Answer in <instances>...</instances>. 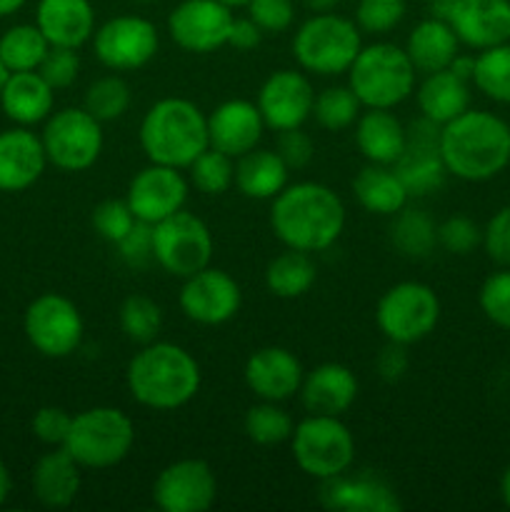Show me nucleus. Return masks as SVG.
<instances>
[{"label": "nucleus", "instance_id": "1", "mask_svg": "<svg viewBox=\"0 0 510 512\" xmlns=\"http://www.w3.org/2000/svg\"><path fill=\"white\" fill-rule=\"evenodd\" d=\"M270 228L285 248L323 253L345 230V205L333 188L313 180L285 185L270 205Z\"/></svg>", "mask_w": 510, "mask_h": 512}, {"label": "nucleus", "instance_id": "2", "mask_svg": "<svg viewBox=\"0 0 510 512\" xmlns=\"http://www.w3.org/2000/svg\"><path fill=\"white\" fill-rule=\"evenodd\" d=\"M203 373L193 355L168 340L140 345L125 368L130 398L155 413L180 410L198 395Z\"/></svg>", "mask_w": 510, "mask_h": 512}, {"label": "nucleus", "instance_id": "3", "mask_svg": "<svg viewBox=\"0 0 510 512\" xmlns=\"http://www.w3.org/2000/svg\"><path fill=\"white\" fill-rule=\"evenodd\" d=\"M440 155L450 175L483 183L510 163V125L488 110H465L440 125Z\"/></svg>", "mask_w": 510, "mask_h": 512}, {"label": "nucleus", "instance_id": "4", "mask_svg": "<svg viewBox=\"0 0 510 512\" xmlns=\"http://www.w3.org/2000/svg\"><path fill=\"white\" fill-rule=\"evenodd\" d=\"M138 140L148 163L188 170L210 148L208 115L188 98H160L140 120Z\"/></svg>", "mask_w": 510, "mask_h": 512}, {"label": "nucleus", "instance_id": "5", "mask_svg": "<svg viewBox=\"0 0 510 512\" xmlns=\"http://www.w3.org/2000/svg\"><path fill=\"white\" fill-rule=\"evenodd\" d=\"M293 58L300 70L323 78L348 73L363 48V33L355 20L333 13H313L293 33Z\"/></svg>", "mask_w": 510, "mask_h": 512}, {"label": "nucleus", "instance_id": "6", "mask_svg": "<svg viewBox=\"0 0 510 512\" xmlns=\"http://www.w3.org/2000/svg\"><path fill=\"white\" fill-rule=\"evenodd\" d=\"M345 75L363 108L393 110L415 93L418 70L400 45L370 43L360 48Z\"/></svg>", "mask_w": 510, "mask_h": 512}, {"label": "nucleus", "instance_id": "7", "mask_svg": "<svg viewBox=\"0 0 510 512\" xmlns=\"http://www.w3.org/2000/svg\"><path fill=\"white\" fill-rule=\"evenodd\" d=\"M133 445V420L113 405H95L73 415L63 448L83 470H108L123 463Z\"/></svg>", "mask_w": 510, "mask_h": 512}, {"label": "nucleus", "instance_id": "8", "mask_svg": "<svg viewBox=\"0 0 510 512\" xmlns=\"http://www.w3.org/2000/svg\"><path fill=\"white\" fill-rule=\"evenodd\" d=\"M290 453L308 478L323 483L353 468L355 438L348 425L335 415H308L295 423Z\"/></svg>", "mask_w": 510, "mask_h": 512}, {"label": "nucleus", "instance_id": "9", "mask_svg": "<svg viewBox=\"0 0 510 512\" xmlns=\"http://www.w3.org/2000/svg\"><path fill=\"white\" fill-rule=\"evenodd\" d=\"M440 320V300L430 285L420 280L395 283L375 305V325L385 340L413 345L428 338Z\"/></svg>", "mask_w": 510, "mask_h": 512}, {"label": "nucleus", "instance_id": "10", "mask_svg": "<svg viewBox=\"0 0 510 512\" xmlns=\"http://www.w3.org/2000/svg\"><path fill=\"white\" fill-rule=\"evenodd\" d=\"M40 140L50 165L63 173H83L103 153V123L85 108H63L45 120Z\"/></svg>", "mask_w": 510, "mask_h": 512}, {"label": "nucleus", "instance_id": "11", "mask_svg": "<svg viewBox=\"0 0 510 512\" xmlns=\"http://www.w3.org/2000/svg\"><path fill=\"white\" fill-rule=\"evenodd\" d=\"M213 233L198 215L178 210L153 225V260L173 278H188L213 260Z\"/></svg>", "mask_w": 510, "mask_h": 512}, {"label": "nucleus", "instance_id": "12", "mask_svg": "<svg viewBox=\"0 0 510 512\" xmlns=\"http://www.w3.org/2000/svg\"><path fill=\"white\" fill-rule=\"evenodd\" d=\"M23 330L43 358L63 360L83 345L85 323L73 300L60 293H43L25 308Z\"/></svg>", "mask_w": 510, "mask_h": 512}, {"label": "nucleus", "instance_id": "13", "mask_svg": "<svg viewBox=\"0 0 510 512\" xmlns=\"http://www.w3.org/2000/svg\"><path fill=\"white\" fill-rule=\"evenodd\" d=\"M95 58L113 73L140 70L158 55L160 35L143 15H115L98 25L90 38Z\"/></svg>", "mask_w": 510, "mask_h": 512}, {"label": "nucleus", "instance_id": "14", "mask_svg": "<svg viewBox=\"0 0 510 512\" xmlns=\"http://www.w3.org/2000/svg\"><path fill=\"white\" fill-rule=\"evenodd\" d=\"M178 305L188 320L213 328V325H225L240 313L243 290L233 275L225 273L223 268L208 265L183 278Z\"/></svg>", "mask_w": 510, "mask_h": 512}, {"label": "nucleus", "instance_id": "15", "mask_svg": "<svg viewBox=\"0 0 510 512\" xmlns=\"http://www.w3.org/2000/svg\"><path fill=\"white\" fill-rule=\"evenodd\" d=\"M430 10L435 18L448 20L468 48L510 43V0H435Z\"/></svg>", "mask_w": 510, "mask_h": 512}, {"label": "nucleus", "instance_id": "16", "mask_svg": "<svg viewBox=\"0 0 510 512\" xmlns=\"http://www.w3.org/2000/svg\"><path fill=\"white\" fill-rule=\"evenodd\" d=\"M235 15L220 0H180L168 13V35L188 53H215L228 45Z\"/></svg>", "mask_w": 510, "mask_h": 512}, {"label": "nucleus", "instance_id": "17", "mask_svg": "<svg viewBox=\"0 0 510 512\" xmlns=\"http://www.w3.org/2000/svg\"><path fill=\"white\" fill-rule=\"evenodd\" d=\"M218 498V478L205 460L183 458L165 465L153 483V503L163 512H205Z\"/></svg>", "mask_w": 510, "mask_h": 512}, {"label": "nucleus", "instance_id": "18", "mask_svg": "<svg viewBox=\"0 0 510 512\" xmlns=\"http://www.w3.org/2000/svg\"><path fill=\"white\" fill-rule=\"evenodd\" d=\"M255 105L263 115L265 128L275 130V133L303 128L305 120L313 118V83L308 80L305 70H275L260 85Z\"/></svg>", "mask_w": 510, "mask_h": 512}, {"label": "nucleus", "instance_id": "19", "mask_svg": "<svg viewBox=\"0 0 510 512\" xmlns=\"http://www.w3.org/2000/svg\"><path fill=\"white\" fill-rule=\"evenodd\" d=\"M190 183L180 168L148 163L133 175L125 193V203L140 223H160L185 208Z\"/></svg>", "mask_w": 510, "mask_h": 512}, {"label": "nucleus", "instance_id": "20", "mask_svg": "<svg viewBox=\"0 0 510 512\" xmlns=\"http://www.w3.org/2000/svg\"><path fill=\"white\" fill-rule=\"evenodd\" d=\"M405 130H408L405 150L395 160L393 168L403 180L410 198H423V195L435 193L448 175L443 155H440V125L420 115V120H415Z\"/></svg>", "mask_w": 510, "mask_h": 512}, {"label": "nucleus", "instance_id": "21", "mask_svg": "<svg viewBox=\"0 0 510 512\" xmlns=\"http://www.w3.org/2000/svg\"><path fill=\"white\" fill-rule=\"evenodd\" d=\"M305 368L298 355L280 345H268L260 348L245 360L243 380L250 393L258 400H270V403H285L295 398L303 385Z\"/></svg>", "mask_w": 510, "mask_h": 512}, {"label": "nucleus", "instance_id": "22", "mask_svg": "<svg viewBox=\"0 0 510 512\" xmlns=\"http://www.w3.org/2000/svg\"><path fill=\"white\" fill-rule=\"evenodd\" d=\"M320 505L335 512H398L403 508L388 480L375 473H343L320 483Z\"/></svg>", "mask_w": 510, "mask_h": 512}, {"label": "nucleus", "instance_id": "23", "mask_svg": "<svg viewBox=\"0 0 510 512\" xmlns=\"http://www.w3.org/2000/svg\"><path fill=\"white\" fill-rule=\"evenodd\" d=\"M265 133V120L253 100L233 98L220 103L208 115V140L210 148L240 158L258 148Z\"/></svg>", "mask_w": 510, "mask_h": 512}, {"label": "nucleus", "instance_id": "24", "mask_svg": "<svg viewBox=\"0 0 510 512\" xmlns=\"http://www.w3.org/2000/svg\"><path fill=\"white\" fill-rule=\"evenodd\" d=\"M45 148L40 135L15 125L0 133V193H23L45 173Z\"/></svg>", "mask_w": 510, "mask_h": 512}, {"label": "nucleus", "instance_id": "25", "mask_svg": "<svg viewBox=\"0 0 510 512\" xmlns=\"http://www.w3.org/2000/svg\"><path fill=\"white\" fill-rule=\"evenodd\" d=\"M358 378L343 363H320L308 370L300 385V403L308 415L343 418L358 400Z\"/></svg>", "mask_w": 510, "mask_h": 512}, {"label": "nucleus", "instance_id": "26", "mask_svg": "<svg viewBox=\"0 0 510 512\" xmlns=\"http://www.w3.org/2000/svg\"><path fill=\"white\" fill-rule=\"evenodd\" d=\"M35 25L50 45L83 48L95 33V8L90 0H38Z\"/></svg>", "mask_w": 510, "mask_h": 512}, {"label": "nucleus", "instance_id": "27", "mask_svg": "<svg viewBox=\"0 0 510 512\" xmlns=\"http://www.w3.org/2000/svg\"><path fill=\"white\" fill-rule=\"evenodd\" d=\"M80 470L83 468L70 458L65 448H53L50 453L40 455L38 463L33 465V475H30L35 500L50 510L70 508L83 485Z\"/></svg>", "mask_w": 510, "mask_h": 512}, {"label": "nucleus", "instance_id": "28", "mask_svg": "<svg viewBox=\"0 0 510 512\" xmlns=\"http://www.w3.org/2000/svg\"><path fill=\"white\" fill-rule=\"evenodd\" d=\"M0 108L15 125L45 123L55 108V88L38 73V70H23L10 73L0 93Z\"/></svg>", "mask_w": 510, "mask_h": 512}, {"label": "nucleus", "instance_id": "29", "mask_svg": "<svg viewBox=\"0 0 510 512\" xmlns=\"http://www.w3.org/2000/svg\"><path fill=\"white\" fill-rule=\"evenodd\" d=\"M408 130L393 110L365 108L355 120V145L368 163L395 165L403 155Z\"/></svg>", "mask_w": 510, "mask_h": 512}, {"label": "nucleus", "instance_id": "30", "mask_svg": "<svg viewBox=\"0 0 510 512\" xmlns=\"http://www.w3.org/2000/svg\"><path fill=\"white\" fill-rule=\"evenodd\" d=\"M405 53L415 70L423 75L443 70L453 63L455 55L460 53V40L455 30L450 28L448 20H440L435 15L420 20L405 40Z\"/></svg>", "mask_w": 510, "mask_h": 512}, {"label": "nucleus", "instance_id": "31", "mask_svg": "<svg viewBox=\"0 0 510 512\" xmlns=\"http://www.w3.org/2000/svg\"><path fill=\"white\" fill-rule=\"evenodd\" d=\"M415 100L423 118L445 125L470 108V83L458 78L450 68L435 70L415 88Z\"/></svg>", "mask_w": 510, "mask_h": 512}, {"label": "nucleus", "instance_id": "32", "mask_svg": "<svg viewBox=\"0 0 510 512\" xmlns=\"http://www.w3.org/2000/svg\"><path fill=\"white\" fill-rule=\"evenodd\" d=\"M288 173L278 150L253 148L235 158V188L250 200H273L288 185Z\"/></svg>", "mask_w": 510, "mask_h": 512}, {"label": "nucleus", "instance_id": "33", "mask_svg": "<svg viewBox=\"0 0 510 512\" xmlns=\"http://www.w3.org/2000/svg\"><path fill=\"white\" fill-rule=\"evenodd\" d=\"M353 193L360 208L373 215H388V218L403 210L410 200L408 190H405L403 180L395 173L393 165L378 163H368L355 175Z\"/></svg>", "mask_w": 510, "mask_h": 512}, {"label": "nucleus", "instance_id": "34", "mask_svg": "<svg viewBox=\"0 0 510 512\" xmlns=\"http://www.w3.org/2000/svg\"><path fill=\"white\" fill-rule=\"evenodd\" d=\"M315 280H318V265L313 255L303 250L285 248L265 268V285L280 300L303 298L305 293H310Z\"/></svg>", "mask_w": 510, "mask_h": 512}, {"label": "nucleus", "instance_id": "35", "mask_svg": "<svg viewBox=\"0 0 510 512\" xmlns=\"http://www.w3.org/2000/svg\"><path fill=\"white\" fill-rule=\"evenodd\" d=\"M390 243L403 258L425 260L438 248V225L423 208L405 205L403 210L393 215Z\"/></svg>", "mask_w": 510, "mask_h": 512}, {"label": "nucleus", "instance_id": "36", "mask_svg": "<svg viewBox=\"0 0 510 512\" xmlns=\"http://www.w3.org/2000/svg\"><path fill=\"white\" fill-rule=\"evenodd\" d=\"M50 43L35 23H20L0 35V60L10 73L38 70Z\"/></svg>", "mask_w": 510, "mask_h": 512}, {"label": "nucleus", "instance_id": "37", "mask_svg": "<svg viewBox=\"0 0 510 512\" xmlns=\"http://www.w3.org/2000/svg\"><path fill=\"white\" fill-rule=\"evenodd\" d=\"M473 83L485 98L510 103V43L493 45L475 55Z\"/></svg>", "mask_w": 510, "mask_h": 512}, {"label": "nucleus", "instance_id": "38", "mask_svg": "<svg viewBox=\"0 0 510 512\" xmlns=\"http://www.w3.org/2000/svg\"><path fill=\"white\" fill-rule=\"evenodd\" d=\"M118 320L120 330L130 343L148 345L158 340L160 328H163V310L148 295L133 293L120 303Z\"/></svg>", "mask_w": 510, "mask_h": 512}, {"label": "nucleus", "instance_id": "39", "mask_svg": "<svg viewBox=\"0 0 510 512\" xmlns=\"http://www.w3.org/2000/svg\"><path fill=\"white\" fill-rule=\"evenodd\" d=\"M360 113H363V103L350 85H330L315 95L313 118L320 128L330 130V133H340V130L355 125Z\"/></svg>", "mask_w": 510, "mask_h": 512}, {"label": "nucleus", "instance_id": "40", "mask_svg": "<svg viewBox=\"0 0 510 512\" xmlns=\"http://www.w3.org/2000/svg\"><path fill=\"white\" fill-rule=\"evenodd\" d=\"M243 430L248 440H253L255 445L270 448V445L288 443L295 430V423L288 410L280 408V403L260 400L258 405L248 408V413H245Z\"/></svg>", "mask_w": 510, "mask_h": 512}, {"label": "nucleus", "instance_id": "41", "mask_svg": "<svg viewBox=\"0 0 510 512\" xmlns=\"http://www.w3.org/2000/svg\"><path fill=\"white\" fill-rule=\"evenodd\" d=\"M130 103H133L130 85L115 73L93 80V83L88 85V90H85V98H83V108L88 110L93 118H98L100 123H113V120H120L125 113H128Z\"/></svg>", "mask_w": 510, "mask_h": 512}, {"label": "nucleus", "instance_id": "42", "mask_svg": "<svg viewBox=\"0 0 510 512\" xmlns=\"http://www.w3.org/2000/svg\"><path fill=\"white\" fill-rule=\"evenodd\" d=\"M188 183L203 195H223L235 185V158L208 148L188 165Z\"/></svg>", "mask_w": 510, "mask_h": 512}, {"label": "nucleus", "instance_id": "43", "mask_svg": "<svg viewBox=\"0 0 510 512\" xmlns=\"http://www.w3.org/2000/svg\"><path fill=\"white\" fill-rule=\"evenodd\" d=\"M405 13H408V0H358L353 20L360 33L388 35L403 23Z\"/></svg>", "mask_w": 510, "mask_h": 512}, {"label": "nucleus", "instance_id": "44", "mask_svg": "<svg viewBox=\"0 0 510 512\" xmlns=\"http://www.w3.org/2000/svg\"><path fill=\"white\" fill-rule=\"evenodd\" d=\"M90 223H93L95 233H98L100 238L118 245L120 240L133 230V225L138 223V220H135L133 210H130V205L125 203V198L123 200L108 198L103 200V203L95 205L93 215H90Z\"/></svg>", "mask_w": 510, "mask_h": 512}, {"label": "nucleus", "instance_id": "45", "mask_svg": "<svg viewBox=\"0 0 510 512\" xmlns=\"http://www.w3.org/2000/svg\"><path fill=\"white\" fill-rule=\"evenodd\" d=\"M480 310L498 328L510 330V268L498 270L483 283L478 295Z\"/></svg>", "mask_w": 510, "mask_h": 512}, {"label": "nucleus", "instance_id": "46", "mask_svg": "<svg viewBox=\"0 0 510 512\" xmlns=\"http://www.w3.org/2000/svg\"><path fill=\"white\" fill-rule=\"evenodd\" d=\"M483 243V230L468 215H450L438 225V245L450 255H470Z\"/></svg>", "mask_w": 510, "mask_h": 512}, {"label": "nucleus", "instance_id": "47", "mask_svg": "<svg viewBox=\"0 0 510 512\" xmlns=\"http://www.w3.org/2000/svg\"><path fill=\"white\" fill-rule=\"evenodd\" d=\"M248 18L268 33H285L295 23V3L293 0H248L245 5Z\"/></svg>", "mask_w": 510, "mask_h": 512}, {"label": "nucleus", "instance_id": "48", "mask_svg": "<svg viewBox=\"0 0 510 512\" xmlns=\"http://www.w3.org/2000/svg\"><path fill=\"white\" fill-rule=\"evenodd\" d=\"M38 73L53 85L55 90L70 88L80 75V58L75 48H63V45H50L48 55L40 63Z\"/></svg>", "mask_w": 510, "mask_h": 512}, {"label": "nucleus", "instance_id": "49", "mask_svg": "<svg viewBox=\"0 0 510 512\" xmlns=\"http://www.w3.org/2000/svg\"><path fill=\"white\" fill-rule=\"evenodd\" d=\"M70 423H73V415L68 410L58 408V405H45L33 415L30 430L48 448H63L70 433Z\"/></svg>", "mask_w": 510, "mask_h": 512}, {"label": "nucleus", "instance_id": "50", "mask_svg": "<svg viewBox=\"0 0 510 512\" xmlns=\"http://www.w3.org/2000/svg\"><path fill=\"white\" fill-rule=\"evenodd\" d=\"M485 253L500 268H510V205L500 208L483 230Z\"/></svg>", "mask_w": 510, "mask_h": 512}, {"label": "nucleus", "instance_id": "51", "mask_svg": "<svg viewBox=\"0 0 510 512\" xmlns=\"http://www.w3.org/2000/svg\"><path fill=\"white\" fill-rule=\"evenodd\" d=\"M115 248L130 268H145L148 263H153V225L138 220Z\"/></svg>", "mask_w": 510, "mask_h": 512}, {"label": "nucleus", "instance_id": "52", "mask_svg": "<svg viewBox=\"0 0 510 512\" xmlns=\"http://www.w3.org/2000/svg\"><path fill=\"white\" fill-rule=\"evenodd\" d=\"M278 155L283 158V163L288 165L290 170H303L313 163V140L310 135L305 133L303 128H293V130H283L278 138Z\"/></svg>", "mask_w": 510, "mask_h": 512}, {"label": "nucleus", "instance_id": "53", "mask_svg": "<svg viewBox=\"0 0 510 512\" xmlns=\"http://www.w3.org/2000/svg\"><path fill=\"white\" fill-rule=\"evenodd\" d=\"M410 368V355H408V345L403 343H388L380 348V353L375 355V373L380 375V380L385 383H398V380L405 378Z\"/></svg>", "mask_w": 510, "mask_h": 512}, {"label": "nucleus", "instance_id": "54", "mask_svg": "<svg viewBox=\"0 0 510 512\" xmlns=\"http://www.w3.org/2000/svg\"><path fill=\"white\" fill-rule=\"evenodd\" d=\"M263 35V30L245 15V18H235L233 25H230L228 45L230 48L240 50V53H248V50H255L263 43Z\"/></svg>", "mask_w": 510, "mask_h": 512}, {"label": "nucleus", "instance_id": "55", "mask_svg": "<svg viewBox=\"0 0 510 512\" xmlns=\"http://www.w3.org/2000/svg\"><path fill=\"white\" fill-rule=\"evenodd\" d=\"M450 70H453L455 75H458V78H463V80H468V83H473V70H475V55H463V53H458L453 58V63L448 65Z\"/></svg>", "mask_w": 510, "mask_h": 512}, {"label": "nucleus", "instance_id": "56", "mask_svg": "<svg viewBox=\"0 0 510 512\" xmlns=\"http://www.w3.org/2000/svg\"><path fill=\"white\" fill-rule=\"evenodd\" d=\"M10 488H13V480H10V470H8V465H5V460L0 458V505L8 500Z\"/></svg>", "mask_w": 510, "mask_h": 512}, {"label": "nucleus", "instance_id": "57", "mask_svg": "<svg viewBox=\"0 0 510 512\" xmlns=\"http://www.w3.org/2000/svg\"><path fill=\"white\" fill-rule=\"evenodd\" d=\"M303 3L310 13H333L340 5V0H303Z\"/></svg>", "mask_w": 510, "mask_h": 512}, {"label": "nucleus", "instance_id": "58", "mask_svg": "<svg viewBox=\"0 0 510 512\" xmlns=\"http://www.w3.org/2000/svg\"><path fill=\"white\" fill-rule=\"evenodd\" d=\"M28 0H0V18H8V15L18 13Z\"/></svg>", "mask_w": 510, "mask_h": 512}, {"label": "nucleus", "instance_id": "59", "mask_svg": "<svg viewBox=\"0 0 510 512\" xmlns=\"http://www.w3.org/2000/svg\"><path fill=\"white\" fill-rule=\"evenodd\" d=\"M500 495H503V503L510 508V465L505 468L503 480H500Z\"/></svg>", "mask_w": 510, "mask_h": 512}, {"label": "nucleus", "instance_id": "60", "mask_svg": "<svg viewBox=\"0 0 510 512\" xmlns=\"http://www.w3.org/2000/svg\"><path fill=\"white\" fill-rule=\"evenodd\" d=\"M8 75H10V70L5 68L3 60H0V93H3V85H5V80H8Z\"/></svg>", "mask_w": 510, "mask_h": 512}, {"label": "nucleus", "instance_id": "61", "mask_svg": "<svg viewBox=\"0 0 510 512\" xmlns=\"http://www.w3.org/2000/svg\"><path fill=\"white\" fill-rule=\"evenodd\" d=\"M220 3H225L228 8H245V5H248V0H220Z\"/></svg>", "mask_w": 510, "mask_h": 512}, {"label": "nucleus", "instance_id": "62", "mask_svg": "<svg viewBox=\"0 0 510 512\" xmlns=\"http://www.w3.org/2000/svg\"><path fill=\"white\" fill-rule=\"evenodd\" d=\"M133 3H153V0H133Z\"/></svg>", "mask_w": 510, "mask_h": 512}]
</instances>
